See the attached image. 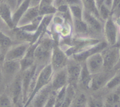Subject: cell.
Wrapping results in <instances>:
<instances>
[{
	"label": "cell",
	"instance_id": "ffe728a7",
	"mask_svg": "<svg viewBox=\"0 0 120 107\" xmlns=\"http://www.w3.org/2000/svg\"><path fill=\"white\" fill-rule=\"evenodd\" d=\"M53 2V0H41L38 5L40 15H54L56 13V8Z\"/></svg>",
	"mask_w": 120,
	"mask_h": 107
},
{
	"label": "cell",
	"instance_id": "ab89813d",
	"mask_svg": "<svg viewBox=\"0 0 120 107\" xmlns=\"http://www.w3.org/2000/svg\"><path fill=\"white\" fill-rule=\"evenodd\" d=\"M3 23H4V22H2V20H1V19L0 18V27H1V26L2 25V24H3Z\"/></svg>",
	"mask_w": 120,
	"mask_h": 107
},
{
	"label": "cell",
	"instance_id": "52a82bcc",
	"mask_svg": "<svg viewBox=\"0 0 120 107\" xmlns=\"http://www.w3.org/2000/svg\"><path fill=\"white\" fill-rule=\"evenodd\" d=\"M65 67L68 76V84L77 89L79 78L82 69V63L77 62L72 58H69Z\"/></svg>",
	"mask_w": 120,
	"mask_h": 107
},
{
	"label": "cell",
	"instance_id": "60d3db41",
	"mask_svg": "<svg viewBox=\"0 0 120 107\" xmlns=\"http://www.w3.org/2000/svg\"><path fill=\"white\" fill-rule=\"evenodd\" d=\"M2 1H3V0H0V4H1Z\"/></svg>",
	"mask_w": 120,
	"mask_h": 107
},
{
	"label": "cell",
	"instance_id": "6da1fadb",
	"mask_svg": "<svg viewBox=\"0 0 120 107\" xmlns=\"http://www.w3.org/2000/svg\"><path fill=\"white\" fill-rule=\"evenodd\" d=\"M56 42L47 32L38 41L34 51L35 63L39 68L50 64L52 52Z\"/></svg>",
	"mask_w": 120,
	"mask_h": 107
},
{
	"label": "cell",
	"instance_id": "1f68e13d",
	"mask_svg": "<svg viewBox=\"0 0 120 107\" xmlns=\"http://www.w3.org/2000/svg\"><path fill=\"white\" fill-rule=\"evenodd\" d=\"M56 92L52 91L51 94L49 96V99L47 101L46 103L43 107H55V96H56Z\"/></svg>",
	"mask_w": 120,
	"mask_h": 107
},
{
	"label": "cell",
	"instance_id": "836d02e7",
	"mask_svg": "<svg viewBox=\"0 0 120 107\" xmlns=\"http://www.w3.org/2000/svg\"><path fill=\"white\" fill-rule=\"evenodd\" d=\"M6 88V85L5 83L4 79L3 76H2V72L0 68V94L4 92V90Z\"/></svg>",
	"mask_w": 120,
	"mask_h": 107
},
{
	"label": "cell",
	"instance_id": "e0dca14e",
	"mask_svg": "<svg viewBox=\"0 0 120 107\" xmlns=\"http://www.w3.org/2000/svg\"><path fill=\"white\" fill-rule=\"evenodd\" d=\"M37 43L38 42L31 44L28 48L25 55L19 61L20 65H21V72L35 65L34 51Z\"/></svg>",
	"mask_w": 120,
	"mask_h": 107
},
{
	"label": "cell",
	"instance_id": "2e32d148",
	"mask_svg": "<svg viewBox=\"0 0 120 107\" xmlns=\"http://www.w3.org/2000/svg\"><path fill=\"white\" fill-rule=\"evenodd\" d=\"M92 75L88 71L85 63H82V69L77 83V89L79 88L82 91L90 90V85L91 82Z\"/></svg>",
	"mask_w": 120,
	"mask_h": 107
},
{
	"label": "cell",
	"instance_id": "8992f818",
	"mask_svg": "<svg viewBox=\"0 0 120 107\" xmlns=\"http://www.w3.org/2000/svg\"><path fill=\"white\" fill-rule=\"evenodd\" d=\"M118 71L120 68L111 71H103L98 74L92 75L89 91L96 92L104 88L108 81Z\"/></svg>",
	"mask_w": 120,
	"mask_h": 107
},
{
	"label": "cell",
	"instance_id": "484cf974",
	"mask_svg": "<svg viewBox=\"0 0 120 107\" xmlns=\"http://www.w3.org/2000/svg\"><path fill=\"white\" fill-rule=\"evenodd\" d=\"M120 84V71H118L108 81L104 88H105L109 91H113L119 87Z\"/></svg>",
	"mask_w": 120,
	"mask_h": 107
},
{
	"label": "cell",
	"instance_id": "7c38bea8",
	"mask_svg": "<svg viewBox=\"0 0 120 107\" xmlns=\"http://www.w3.org/2000/svg\"><path fill=\"white\" fill-rule=\"evenodd\" d=\"M84 63L91 75H94L104 71L103 59L100 52L90 55L86 59Z\"/></svg>",
	"mask_w": 120,
	"mask_h": 107
},
{
	"label": "cell",
	"instance_id": "8d00e7d4",
	"mask_svg": "<svg viewBox=\"0 0 120 107\" xmlns=\"http://www.w3.org/2000/svg\"><path fill=\"white\" fill-rule=\"evenodd\" d=\"M41 0H30V7L38 6L40 2H41Z\"/></svg>",
	"mask_w": 120,
	"mask_h": 107
},
{
	"label": "cell",
	"instance_id": "cb8c5ba5",
	"mask_svg": "<svg viewBox=\"0 0 120 107\" xmlns=\"http://www.w3.org/2000/svg\"><path fill=\"white\" fill-rule=\"evenodd\" d=\"M87 96L84 92L81 91L77 92L76 91L70 107H87Z\"/></svg>",
	"mask_w": 120,
	"mask_h": 107
},
{
	"label": "cell",
	"instance_id": "d6986e66",
	"mask_svg": "<svg viewBox=\"0 0 120 107\" xmlns=\"http://www.w3.org/2000/svg\"><path fill=\"white\" fill-rule=\"evenodd\" d=\"M0 18L9 29H12L16 27L12 20V11L3 1L0 4Z\"/></svg>",
	"mask_w": 120,
	"mask_h": 107
},
{
	"label": "cell",
	"instance_id": "9c48e42d",
	"mask_svg": "<svg viewBox=\"0 0 120 107\" xmlns=\"http://www.w3.org/2000/svg\"><path fill=\"white\" fill-rule=\"evenodd\" d=\"M71 20H72L73 36L103 39L93 32L82 19V20L71 19Z\"/></svg>",
	"mask_w": 120,
	"mask_h": 107
},
{
	"label": "cell",
	"instance_id": "f546056e",
	"mask_svg": "<svg viewBox=\"0 0 120 107\" xmlns=\"http://www.w3.org/2000/svg\"><path fill=\"white\" fill-rule=\"evenodd\" d=\"M66 86L63 87L60 90L56 92V96H55V107H60L63 103L64 99V97H65Z\"/></svg>",
	"mask_w": 120,
	"mask_h": 107
},
{
	"label": "cell",
	"instance_id": "74e56055",
	"mask_svg": "<svg viewBox=\"0 0 120 107\" xmlns=\"http://www.w3.org/2000/svg\"><path fill=\"white\" fill-rule=\"evenodd\" d=\"M4 60V56L3 55L1 54V53L0 52V67H1L2 62H3Z\"/></svg>",
	"mask_w": 120,
	"mask_h": 107
},
{
	"label": "cell",
	"instance_id": "ba28073f",
	"mask_svg": "<svg viewBox=\"0 0 120 107\" xmlns=\"http://www.w3.org/2000/svg\"><path fill=\"white\" fill-rule=\"evenodd\" d=\"M30 44L29 42L14 44L4 55V60L20 61L25 55Z\"/></svg>",
	"mask_w": 120,
	"mask_h": 107
},
{
	"label": "cell",
	"instance_id": "277c9868",
	"mask_svg": "<svg viewBox=\"0 0 120 107\" xmlns=\"http://www.w3.org/2000/svg\"><path fill=\"white\" fill-rule=\"evenodd\" d=\"M53 73V71L50 64L45 66L44 67L40 69L36 77L35 87L33 89L32 92L30 94L28 101L25 104L24 107H25L30 103L32 99L33 98L34 95L36 94L37 92H38L41 88L50 83Z\"/></svg>",
	"mask_w": 120,
	"mask_h": 107
},
{
	"label": "cell",
	"instance_id": "f35d334b",
	"mask_svg": "<svg viewBox=\"0 0 120 107\" xmlns=\"http://www.w3.org/2000/svg\"><path fill=\"white\" fill-rule=\"evenodd\" d=\"M25 107H34V106H33L31 104V103H29V104H28V105H26V106Z\"/></svg>",
	"mask_w": 120,
	"mask_h": 107
},
{
	"label": "cell",
	"instance_id": "7402d4cb",
	"mask_svg": "<svg viewBox=\"0 0 120 107\" xmlns=\"http://www.w3.org/2000/svg\"><path fill=\"white\" fill-rule=\"evenodd\" d=\"M30 7V0H23L22 2L18 5L17 8L14 10L12 12V20L15 27L17 25L18 22L21 16Z\"/></svg>",
	"mask_w": 120,
	"mask_h": 107
},
{
	"label": "cell",
	"instance_id": "d4e9b609",
	"mask_svg": "<svg viewBox=\"0 0 120 107\" xmlns=\"http://www.w3.org/2000/svg\"><path fill=\"white\" fill-rule=\"evenodd\" d=\"M82 3L84 10L93 14L95 16L100 18L96 0H82Z\"/></svg>",
	"mask_w": 120,
	"mask_h": 107
},
{
	"label": "cell",
	"instance_id": "30bf717a",
	"mask_svg": "<svg viewBox=\"0 0 120 107\" xmlns=\"http://www.w3.org/2000/svg\"><path fill=\"white\" fill-rule=\"evenodd\" d=\"M69 58L57 44L54 46L52 52L50 65L53 71L66 67Z\"/></svg>",
	"mask_w": 120,
	"mask_h": 107
},
{
	"label": "cell",
	"instance_id": "44dd1931",
	"mask_svg": "<svg viewBox=\"0 0 120 107\" xmlns=\"http://www.w3.org/2000/svg\"><path fill=\"white\" fill-rule=\"evenodd\" d=\"M14 44L15 43L12 39L0 29V52L4 56Z\"/></svg>",
	"mask_w": 120,
	"mask_h": 107
},
{
	"label": "cell",
	"instance_id": "9a60e30c",
	"mask_svg": "<svg viewBox=\"0 0 120 107\" xmlns=\"http://www.w3.org/2000/svg\"><path fill=\"white\" fill-rule=\"evenodd\" d=\"M52 91V89L50 82L36 92L30 103L34 107H43L49 99Z\"/></svg>",
	"mask_w": 120,
	"mask_h": 107
},
{
	"label": "cell",
	"instance_id": "d590c367",
	"mask_svg": "<svg viewBox=\"0 0 120 107\" xmlns=\"http://www.w3.org/2000/svg\"><path fill=\"white\" fill-rule=\"evenodd\" d=\"M112 2H113V0H103V4L105 6H107L109 9H110V10L112 7Z\"/></svg>",
	"mask_w": 120,
	"mask_h": 107
},
{
	"label": "cell",
	"instance_id": "ac0fdd59",
	"mask_svg": "<svg viewBox=\"0 0 120 107\" xmlns=\"http://www.w3.org/2000/svg\"><path fill=\"white\" fill-rule=\"evenodd\" d=\"M40 16L38 6L30 7L19 20L16 27H21L30 23Z\"/></svg>",
	"mask_w": 120,
	"mask_h": 107
},
{
	"label": "cell",
	"instance_id": "5b68a950",
	"mask_svg": "<svg viewBox=\"0 0 120 107\" xmlns=\"http://www.w3.org/2000/svg\"><path fill=\"white\" fill-rule=\"evenodd\" d=\"M0 68L6 87L21 73L19 61L4 60Z\"/></svg>",
	"mask_w": 120,
	"mask_h": 107
},
{
	"label": "cell",
	"instance_id": "4316f807",
	"mask_svg": "<svg viewBox=\"0 0 120 107\" xmlns=\"http://www.w3.org/2000/svg\"><path fill=\"white\" fill-rule=\"evenodd\" d=\"M69 9L71 19L82 20L83 11H84L83 6L79 5L69 6Z\"/></svg>",
	"mask_w": 120,
	"mask_h": 107
},
{
	"label": "cell",
	"instance_id": "603a6c76",
	"mask_svg": "<svg viewBox=\"0 0 120 107\" xmlns=\"http://www.w3.org/2000/svg\"><path fill=\"white\" fill-rule=\"evenodd\" d=\"M77 88L70 84H68L66 88V95L64 101L60 107H70L76 95Z\"/></svg>",
	"mask_w": 120,
	"mask_h": 107
},
{
	"label": "cell",
	"instance_id": "4fadbf2b",
	"mask_svg": "<svg viewBox=\"0 0 120 107\" xmlns=\"http://www.w3.org/2000/svg\"><path fill=\"white\" fill-rule=\"evenodd\" d=\"M68 84V76L66 67L53 71L50 85L53 91L57 92Z\"/></svg>",
	"mask_w": 120,
	"mask_h": 107
},
{
	"label": "cell",
	"instance_id": "4dcf8cb0",
	"mask_svg": "<svg viewBox=\"0 0 120 107\" xmlns=\"http://www.w3.org/2000/svg\"><path fill=\"white\" fill-rule=\"evenodd\" d=\"M0 107H14L10 98L5 92L0 94Z\"/></svg>",
	"mask_w": 120,
	"mask_h": 107
},
{
	"label": "cell",
	"instance_id": "5bb4252c",
	"mask_svg": "<svg viewBox=\"0 0 120 107\" xmlns=\"http://www.w3.org/2000/svg\"><path fill=\"white\" fill-rule=\"evenodd\" d=\"M108 46L107 44L104 41V40H101L100 42L97 44L81 52L78 53V54H75L73 55L71 58H73L74 59L76 60L77 62L80 63L84 62L87 58L90 55L95 54V53L99 52H101L103 49Z\"/></svg>",
	"mask_w": 120,
	"mask_h": 107
},
{
	"label": "cell",
	"instance_id": "7a4b0ae2",
	"mask_svg": "<svg viewBox=\"0 0 120 107\" xmlns=\"http://www.w3.org/2000/svg\"><path fill=\"white\" fill-rule=\"evenodd\" d=\"M103 38L109 46L119 45L120 23L111 16L104 22Z\"/></svg>",
	"mask_w": 120,
	"mask_h": 107
},
{
	"label": "cell",
	"instance_id": "e575fe53",
	"mask_svg": "<svg viewBox=\"0 0 120 107\" xmlns=\"http://www.w3.org/2000/svg\"><path fill=\"white\" fill-rule=\"evenodd\" d=\"M66 4L68 6L71 5H82V0H64Z\"/></svg>",
	"mask_w": 120,
	"mask_h": 107
},
{
	"label": "cell",
	"instance_id": "83f0119b",
	"mask_svg": "<svg viewBox=\"0 0 120 107\" xmlns=\"http://www.w3.org/2000/svg\"><path fill=\"white\" fill-rule=\"evenodd\" d=\"M87 107H104V101L101 98L89 96L87 97Z\"/></svg>",
	"mask_w": 120,
	"mask_h": 107
},
{
	"label": "cell",
	"instance_id": "d6a6232c",
	"mask_svg": "<svg viewBox=\"0 0 120 107\" xmlns=\"http://www.w3.org/2000/svg\"><path fill=\"white\" fill-rule=\"evenodd\" d=\"M3 2L10 7L12 12L18 7V0H3Z\"/></svg>",
	"mask_w": 120,
	"mask_h": 107
},
{
	"label": "cell",
	"instance_id": "8fae6325",
	"mask_svg": "<svg viewBox=\"0 0 120 107\" xmlns=\"http://www.w3.org/2000/svg\"><path fill=\"white\" fill-rule=\"evenodd\" d=\"M82 20L86 23L93 32L99 37L103 38V29L104 25L103 21L94 15L85 10L83 11Z\"/></svg>",
	"mask_w": 120,
	"mask_h": 107
},
{
	"label": "cell",
	"instance_id": "f1b7e54d",
	"mask_svg": "<svg viewBox=\"0 0 120 107\" xmlns=\"http://www.w3.org/2000/svg\"><path fill=\"white\" fill-rule=\"evenodd\" d=\"M98 10L100 18L104 22L111 16V10L104 4L101 5L100 7L98 8Z\"/></svg>",
	"mask_w": 120,
	"mask_h": 107
},
{
	"label": "cell",
	"instance_id": "3957f363",
	"mask_svg": "<svg viewBox=\"0 0 120 107\" xmlns=\"http://www.w3.org/2000/svg\"><path fill=\"white\" fill-rule=\"evenodd\" d=\"M100 53L103 57L104 71H111L114 69L120 68L119 45H108Z\"/></svg>",
	"mask_w": 120,
	"mask_h": 107
}]
</instances>
